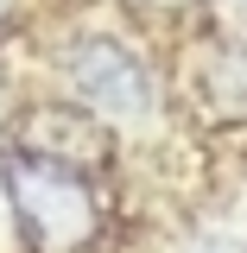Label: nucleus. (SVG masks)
<instances>
[{
    "mask_svg": "<svg viewBox=\"0 0 247 253\" xmlns=\"http://www.w3.org/2000/svg\"><path fill=\"white\" fill-rule=\"evenodd\" d=\"M6 196H13V215H19V228H26V241L38 253L83 247L95 234V221H101L89 184L63 158H45V152H32V146H19V152L6 158Z\"/></svg>",
    "mask_w": 247,
    "mask_h": 253,
    "instance_id": "1",
    "label": "nucleus"
},
{
    "mask_svg": "<svg viewBox=\"0 0 247 253\" xmlns=\"http://www.w3.org/2000/svg\"><path fill=\"white\" fill-rule=\"evenodd\" d=\"M63 76H70L76 101L95 108V114L140 121L152 108V76L121 38H76V44H63Z\"/></svg>",
    "mask_w": 247,
    "mask_h": 253,
    "instance_id": "2",
    "label": "nucleus"
},
{
    "mask_svg": "<svg viewBox=\"0 0 247 253\" xmlns=\"http://www.w3.org/2000/svg\"><path fill=\"white\" fill-rule=\"evenodd\" d=\"M197 253H247V247H241V241H203Z\"/></svg>",
    "mask_w": 247,
    "mask_h": 253,
    "instance_id": "3",
    "label": "nucleus"
},
{
    "mask_svg": "<svg viewBox=\"0 0 247 253\" xmlns=\"http://www.w3.org/2000/svg\"><path fill=\"white\" fill-rule=\"evenodd\" d=\"M146 6H184V0H146Z\"/></svg>",
    "mask_w": 247,
    "mask_h": 253,
    "instance_id": "4",
    "label": "nucleus"
},
{
    "mask_svg": "<svg viewBox=\"0 0 247 253\" xmlns=\"http://www.w3.org/2000/svg\"><path fill=\"white\" fill-rule=\"evenodd\" d=\"M0 13H6V0H0Z\"/></svg>",
    "mask_w": 247,
    "mask_h": 253,
    "instance_id": "5",
    "label": "nucleus"
}]
</instances>
